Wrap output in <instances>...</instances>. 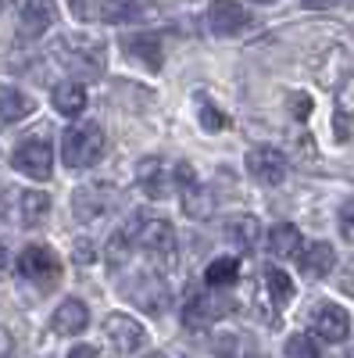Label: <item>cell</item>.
<instances>
[{
	"mask_svg": "<svg viewBox=\"0 0 354 358\" xmlns=\"http://www.w3.org/2000/svg\"><path fill=\"white\" fill-rule=\"evenodd\" d=\"M136 179H140L143 194L154 197V201H165L172 194V187H175V179H172V172H168V165L161 158H143L136 165Z\"/></svg>",
	"mask_w": 354,
	"mask_h": 358,
	"instance_id": "10",
	"label": "cell"
},
{
	"mask_svg": "<svg viewBox=\"0 0 354 358\" xmlns=\"http://www.w3.org/2000/svg\"><path fill=\"white\" fill-rule=\"evenodd\" d=\"M111 208V197L104 187H79L75 197H72V212L79 222H94L97 215H104Z\"/></svg>",
	"mask_w": 354,
	"mask_h": 358,
	"instance_id": "15",
	"label": "cell"
},
{
	"mask_svg": "<svg viewBox=\"0 0 354 358\" xmlns=\"http://www.w3.org/2000/svg\"><path fill=\"white\" fill-rule=\"evenodd\" d=\"M315 330L322 341H344L347 337V312L340 305H318L315 308Z\"/></svg>",
	"mask_w": 354,
	"mask_h": 358,
	"instance_id": "18",
	"label": "cell"
},
{
	"mask_svg": "<svg viewBox=\"0 0 354 358\" xmlns=\"http://www.w3.org/2000/svg\"><path fill=\"white\" fill-rule=\"evenodd\" d=\"M269 248H272L276 258H301V251H304L301 229L290 226V222H276L269 229Z\"/></svg>",
	"mask_w": 354,
	"mask_h": 358,
	"instance_id": "19",
	"label": "cell"
},
{
	"mask_svg": "<svg viewBox=\"0 0 354 358\" xmlns=\"http://www.w3.org/2000/svg\"><path fill=\"white\" fill-rule=\"evenodd\" d=\"M286 169H290V162L279 147H251L247 151V172L261 187H279L286 179Z\"/></svg>",
	"mask_w": 354,
	"mask_h": 358,
	"instance_id": "5",
	"label": "cell"
},
{
	"mask_svg": "<svg viewBox=\"0 0 354 358\" xmlns=\"http://www.w3.org/2000/svg\"><path fill=\"white\" fill-rule=\"evenodd\" d=\"M236 276H240V262L236 258H215L208 265V273H204V283H208L212 290H222V287H233Z\"/></svg>",
	"mask_w": 354,
	"mask_h": 358,
	"instance_id": "22",
	"label": "cell"
},
{
	"mask_svg": "<svg viewBox=\"0 0 354 358\" xmlns=\"http://www.w3.org/2000/svg\"><path fill=\"white\" fill-rule=\"evenodd\" d=\"M304 8H315V11H326V8H337L340 0H301Z\"/></svg>",
	"mask_w": 354,
	"mask_h": 358,
	"instance_id": "37",
	"label": "cell"
},
{
	"mask_svg": "<svg viewBox=\"0 0 354 358\" xmlns=\"http://www.w3.org/2000/svg\"><path fill=\"white\" fill-rule=\"evenodd\" d=\"M283 355H286V358H318V344H315V337H308V334H293V337L286 341Z\"/></svg>",
	"mask_w": 354,
	"mask_h": 358,
	"instance_id": "26",
	"label": "cell"
},
{
	"mask_svg": "<svg viewBox=\"0 0 354 358\" xmlns=\"http://www.w3.org/2000/svg\"><path fill=\"white\" fill-rule=\"evenodd\" d=\"M50 212V197L43 190H25L22 194V222L25 226H40Z\"/></svg>",
	"mask_w": 354,
	"mask_h": 358,
	"instance_id": "24",
	"label": "cell"
},
{
	"mask_svg": "<svg viewBox=\"0 0 354 358\" xmlns=\"http://www.w3.org/2000/svg\"><path fill=\"white\" fill-rule=\"evenodd\" d=\"M240 344H244V337H236V334H222V337L215 341V355H219V358H247V355L240 351Z\"/></svg>",
	"mask_w": 354,
	"mask_h": 358,
	"instance_id": "27",
	"label": "cell"
},
{
	"mask_svg": "<svg viewBox=\"0 0 354 358\" xmlns=\"http://www.w3.org/2000/svg\"><path fill=\"white\" fill-rule=\"evenodd\" d=\"M347 358H354V348H351V344H347Z\"/></svg>",
	"mask_w": 354,
	"mask_h": 358,
	"instance_id": "42",
	"label": "cell"
},
{
	"mask_svg": "<svg viewBox=\"0 0 354 358\" xmlns=\"http://www.w3.org/2000/svg\"><path fill=\"white\" fill-rule=\"evenodd\" d=\"M86 322H90V312H86V305L75 301V297H72V301H61V305H57V312H54V319H50L54 334H61V337L82 334Z\"/></svg>",
	"mask_w": 354,
	"mask_h": 358,
	"instance_id": "16",
	"label": "cell"
},
{
	"mask_svg": "<svg viewBox=\"0 0 354 358\" xmlns=\"http://www.w3.org/2000/svg\"><path fill=\"white\" fill-rule=\"evenodd\" d=\"M126 54L133 57L136 65H143L147 72H161V62H165V54H161V40L154 33H136V36H126Z\"/></svg>",
	"mask_w": 354,
	"mask_h": 358,
	"instance_id": "12",
	"label": "cell"
},
{
	"mask_svg": "<svg viewBox=\"0 0 354 358\" xmlns=\"http://www.w3.org/2000/svg\"><path fill=\"white\" fill-rule=\"evenodd\" d=\"M68 4H72V15H75L79 22H86V18L94 15V4H97V0H68Z\"/></svg>",
	"mask_w": 354,
	"mask_h": 358,
	"instance_id": "31",
	"label": "cell"
},
{
	"mask_svg": "<svg viewBox=\"0 0 354 358\" xmlns=\"http://www.w3.org/2000/svg\"><path fill=\"white\" fill-rule=\"evenodd\" d=\"M136 248H143L154 258H172L175 255V229L165 219H133Z\"/></svg>",
	"mask_w": 354,
	"mask_h": 358,
	"instance_id": "6",
	"label": "cell"
},
{
	"mask_svg": "<svg viewBox=\"0 0 354 358\" xmlns=\"http://www.w3.org/2000/svg\"><path fill=\"white\" fill-rule=\"evenodd\" d=\"M333 133H337V140H340V143L351 136V122H347V115H344V111H337V115H333Z\"/></svg>",
	"mask_w": 354,
	"mask_h": 358,
	"instance_id": "32",
	"label": "cell"
},
{
	"mask_svg": "<svg viewBox=\"0 0 354 358\" xmlns=\"http://www.w3.org/2000/svg\"><path fill=\"white\" fill-rule=\"evenodd\" d=\"M126 297H129L136 308H143L147 315H161V312L172 305V294H168L165 280L154 276V273H140V276H133V280L126 283Z\"/></svg>",
	"mask_w": 354,
	"mask_h": 358,
	"instance_id": "2",
	"label": "cell"
},
{
	"mask_svg": "<svg viewBox=\"0 0 354 358\" xmlns=\"http://www.w3.org/2000/svg\"><path fill=\"white\" fill-rule=\"evenodd\" d=\"M172 179H175V190H179L183 212L190 219H208L212 215V197H208V190L200 187V179L193 176V169L186 162H179V165L172 169Z\"/></svg>",
	"mask_w": 354,
	"mask_h": 358,
	"instance_id": "4",
	"label": "cell"
},
{
	"mask_svg": "<svg viewBox=\"0 0 354 358\" xmlns=\"http://www.w3.org/2000/svg\"><path fill=\"white\" fill-rule=\"evenodd\" d=\"M8 265H11V258H8V251H4V244H0V276L8 273Z\"/></svg>",
	"mask_w": 354,
	"mask_h": 358,
	"instance_id": "39",
	"label": "cell"
},
{
	"mask_svg": "<svg viewBox=\"0 0 354 358\" xmlns=\"http://www.w3.org/2000/svg\"><path fill=\"white\" fill-rule=\"evenodd\" d=\"M247 22H251V15H247L244 4H236V0H212V8H208V25H212V33L233 36V33H240Z\"/></svg>",
	"mask_w": 354,
	"mask_h": 358,
	"instance_id": "11",
	"label": "cell"
},
{
	"mask_svg": "<svg viewBox=\"0 0 354 358\" xmlns=\"http://www.w3.org/2000/svg\"><path fill=\"white\" fill-rule=\"evenodd\" d=\"M8 358H11V355H8Z\"/></svg>",
	"mask_w": 354,
	"mask_h": 358,
	"instance_id": "44",
	"label": "cell"
},
{
	"mask_svg": "<svg viewBox=\"0 0 354 358\" xmlns=\"http://www.w3.org/2000/svg\"><path fill=\"white\" fill-rule=\"evenodd\" d=\"M8 355H11V334L0 326V358H8Z\"/></svg>",
	"mask_w": 354,
	"mask_h": 358,
	"instance_id": "38",
	"label": "cell"
},
{
	"mask_svg": "<svg viewBox=\"0 0 354 358\" xmlns=\"http://www.w3.org/2000/svg\"><path fill=\"white\" fill-rule=\"evenodd\" d=\"M54 108L61 111V115H68V118L82 115V108H86V90H82L79 83H61V86H54Z\"/></svg>",
	"mask_w": 354,
	"mask_h": 358,
	"instance_id": "21",
	"label": "cell"
},
{
	"mask_svg": "<svg viewBox=\"0 0 354 358\" xmlns=\"http://www.w3.org/2000/svg\"><path fill=\"white\" fill-rule=\"evenodd\" d=\"M251 4H276V0H251Z\"/></svg>",
	"mask_w": 354,
	"mask_h": 358,
	"instance_id": "40",
	"label": "cell"
},
{
	"mask_svg": "<svg viewBox=\"0 0 354 358\" xmlns=\"http://www.w3.org/2000/svg\"><path fill=\"white\" fill-rule=\"evenodd\" d=\"M61 57H65V65L72 69V72H79V76H86V79H97L101 72H104V50H101V43L90 50V47H79L75 50V43L72 40H65L61 43Z\"/></svg>",
	"mask_w": 354,
	"mask_h": 358,
	"instance_id": "13",
	"label": "cell"
},
{
	"mask_svg": "<svg viewBox=\"0 0 354 358\" xmlns=\"http://www.w3.org/2000/svg\"><path fill=\"white\" fill-rule=\"evenodd\" d=\"M308 111H311V97L297 94L293 97V118H308Z\"/></svg>",
	"mask_w": 354,
	"mask_h": 358,
	"instance_id": "33",
	"label": "cell"
},
{
	"mask_svg": "<svg viewBox=\"0 0 354 358\" xmlns=\"http://www.w3.org/2000/svg\"><path fill=\"white\" fill-rule=\"evenodd\" d=\"M229 122H226V115L219 111V108H212V104H204L200 108V129L204 133H222Z\"/></svg>",
	"mask_w": 354,
	"mask_h": 358,
	"instance_id": "28",
	"label": "cell"
},
{
	"mask_svg": "<svg viewBox=\"0 0 354 358\" xmlns=\"http://www.w3.org/2000/svg\"><path fill=\"white\" fill-rule=\"evenodd\" d=\"M333 265H337V251L326 241H318V244L301 251V268H304V276H311V280H326L333 273Z\"/></svg>",
	"mask_w": 354,
	"mask_h": 358,
	"instance_id": "17",
	"label": "cell"
},
{
	"mask_svg": "<svg viewBox=\"0 0 354 358\" xmlns=\"http://www.w3.org/2000/svg\"><path fill=\"white\" fill-rule=\"evenodd\" d=\"M340 290H344V294H351V297H354V265H347V273H344V276H340Z\"/></svg>",
	"mask_w": 354,
	"mask_h": 358,
	"instance_id": "34",
	"label": "cell"
},
{
	"mask_svg": "<svg viewBox=\"0 0 354 358\" xmlns=\"http://www.w3.org/2000/svg\"><path fill=\"white\" fill-rule=\"evenodd\" d=\"M101 18L111 22V25H126V22L143 18V8L136 4V0H104V4H101Z\"/></svg>",
	"mask_w": 354,
	"mask_h": 358,
	"instance_id": "23",
	"label": "cell"
},
{
	"mask_svg": "<svg viewBox=\"0 0 354 358\" xmlns=\"http://www.w3.org/2000/svg\"><path fill=\"white\" fill-rule=\"evenodd\" d=\"M265 283H269V294H272V301H276V305H290V301H293V294H297L293 280L283 273V268H276V265L265 268Z\"/></svg>",
	"mask_w": 354,
	"mask_h": 358,
	"instance_id": "25",
	"label": "cell"
},
{
	"mask_svg": "<svg viewBox=\"0 0 354 358\" xmlns=\"http://www.w3.org/2000/svg\"><path fill=\"white\" fill-rule=\"evenodd\" d=\"M8 4H11V0H0V8H8Z\"/></svg>",
	"mask_w": 354,
	"mask_h": 358,
	"instance_id": "43",
	"label": "cell"
},
{
	"mask_svg": "<svg viewBox=\"0 0 354 358\" xmlns=\"http://www.w3.org/2000/svg\"><path fill=\"white\" fill-rule=\"evenodd\" d=\"M36 111V101L18 86H0V126H15Z\"/></svg>",
	"mask_w": 354,
	"mask_h": 358,
	"instance_id": "14",
	"label": "cell"
},
{
	"mask_svg": "<svg viewBox=\"0 0 354 358\" xmlns=\"http://www.w3.org/2000/svg\"><path fill=\"white\" fill-rule=\"evenodd\" d=\"M11 165L22 176H33V179H50L54 172V151L47 140H22L11 155Z\"/></svg>",
	"mask_w": 354,
	"mask_h": 358,
	"instance_id": "7",
	"label": "cell"
},
{
	"mask_svg": "<svg viewBox=\"0 0 354 358\" xmlns=\"http://www.w3.org/2000/svg\"><path fill=\"white\" fill-rule=\"evenodd\" d=\"M104 155V129L97 122H75L65 136H61V162L68 169H90L97 165Z\"/></svg>",
	"mask_w": 354,
	"mask_h": 358,
	"instance_id": "1",
	"label": "cell"
},
{
	"mask_svg": "<svg viewBox=\"0 0 354 358\" xmlns=\"http://www.w3.org/2000/svg\"><path fill=\"white\" fill-rule=\"evenodd\" d=\"M18 273L25 280H33L36 287H54L57 280H61V262H57V255L43 244H33V248H25L22 258H18Z\"/></svg>",
	"mask_w": 354,
	"mask_h": 358,
	"instance_id": "3",
	"label": "cell"
},
{
	"mask_svg": "<svg viewBox=\"0 0 354 358\" xmlns=\"http://www.w3.org/2000/svg\"><path fill=\"white\" fill-rule=\"evenodd\" d=\"M340 226H344V236H347V241H354V197L340 208Z\"/></svg>",
	"mask_w": 354,
	"mask_h": 358,
	"instance_id": "30",
	"label": "cell"
},
{
	"mask_svg": "<svg viewBox=\"0 0 354 358\" xmlns=\"http://www.w3.org/2000/svg\"><path fill=\"white\" fill-rule=\"evenodd\" d=\"M147 358H165V355H161V351H151V355H147Z\"/></svg>",
	"mask_w": 354,
	"mask_h": 358,
	"instance_id": "41",
	"label": "cell"
},
{
	"mask_svg": "<svg viewBox=\"0 0 354 358\" xmlns=\"http://www.w3.org/2000/svg\"><path fill=\"white\" fill-rule=\"evenodd\" d=\"M75 258H79V262H94V248L86 244V241H79V244H75Z\"/></svg>",
	"mask_w": 354,
	"mask_h": 358,
	"instance_id": "36",
	"label": "cell"
},
{
	"mask_svg": "<svg viewBox=\"0 0 354 358\" xmlns=\"http://www.w3.org/2000/svg\"><path fill=\"white\" fill-rule=\"evenodd\" d=\"M104 337L111 341V348L118 355H133V351H140L147 344V330H143L136 319L122 315V312H111L104 319Z\"/></svg>",
	"mask_w": 354,
	"mask_h": 358,
	"instance_id": "8",
	"label": "cell"
},
{
	"mask_svg": "<svg viewBox=\"0 0 354 358\" xmlns=\"http://www.w3.org/2000/svg\"><path fill=\"white\" fill-rule=\"evenodd\" d=\"M226 236H229V244L233 248H240V251H251L258 244V236H261V222L254 215H233L226 222Z\"/></svg>",
	"mask_w": 354,
	"mask_h": 358,
	"instance_id": "20",
	"label": "cell"
},
{
	"mask_svg": "<svg viewBox=\"0 0 354 358\" xmlns=\"http://www.w3.org/2000/svg\"><path fill=\"white\" fill-rule=\"evenodd\" d=\"M337 104H340V111L354 115V79H347V83L340 86V94H337Z\"/></svg>",
	"mask_w": 354,
	"mask_h": 358,
	"instance_id": "29",
	"label": "cell"
},
{
	"mask_svg": "<svg viewBox=\"0 0 354 358\" xmlns=\"http://www.w3.org/2000/svg\"><path fill=\"white\" fill-rule=\"evenodd\" d=\"M54 22H57L54 0H25L22 18H18V33H22V40H40Z\"/></svg>",
	"mask_w": 354,
	"mask_h": 358,
	"instance_id": "9",
	"label": "cell"
},
{
	"mask_svg": "<svg viewBox=\"0 0 354 358\" xmlns=\"http://www.w3.org/2000/svg\"><path fill=\"white\" fill-rule=\"evenodd\" d=\"M68 358H97V348L79 344V348H72V351H68Z\"/></svg>",
	"mask_w": 354,
	"mask_h": 358,
	"instance_id": "35",
	"label": "cell"
}]
</instances>
